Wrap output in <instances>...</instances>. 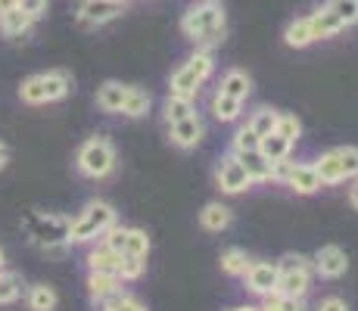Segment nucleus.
<instances>
[{"mask_svg": "<svg viewBox=\"0 0 358 311\" xmlns=\"http://www.w3.org/2000/svg\"><path fill=\"white\" fill-rule=\"evenodd\" d=\"M181 31L187 38L199 41V44H218L228 31V22H224V10L215 0H199L194 3L181 19Z\"/></svg>", "mask_w": 358, "mask_h": 311, "instance_id": "1", "label": "nucleus"}, {"mask_svg": "<svg viewBox=\"0 0 358 311\" xmlns=\"http://www.w3.org/2000/svg\"><path fill=\"white\" fill-rule=\"evenodd\" d=\"M72 91V78L66 72H47V75H31V78L22 81L19 94H22L25 103L38 106V103H53L63 100V96Z\"/></svg>", "mask_w": 358, "mask_h": 311, "instance_id": "2", "label": "nucleus"}, {"mask_svg": "<svg viewBox=\"0 0 358 311\" xmlns=\"http://www.w3.org/2000/svg\"><path fill=\"white\" fill-rule=\"evenodd\" d=\"M212 66H215L212 53L209 50H196L194 57H190L175 75H171V94H178V96H196L199 85H203V81L212 75Z\"/></svg>", "mask_w": 358, "mask_h": 311, "instance_id": "3", "label": "nucleus"}, {"mask_svg": "<svg viewBox=\"0 0 358 311\" xmlns=\"http://www.w3.org/2000/svg\"><path fill=\"white\" fill-rule=\"evenodd\" d=\"M109 224H115V212L113 205L106 203H91L78 218L72 221V231H69V240L72 243H85V240H94L106 231Z\"/></svg>", "mask_w": 358, "mask_h": 311, "instance_id": "4", "label": "nucleus"}, {"mask_svg": "<svg viewBox=\"0 0 358 311\" xmlns=\"http://www.w3.org/2000/svg\"><path fill=\"white\" fill-rule=\"evenodd\" d=\"M115 165V153L113 143L106 137H97V140H87L85 147L78 150V171L87 178H106Z\"/></svg>", "mask_w": 358, "mask_h": 311, "instance_id": "5", "label": "nucleus"}, {"mask_svg": "<svg viewBox=\"0 0 358 311\" xmlns=\"http://www.w3.org/2000/svg\"><path fill=\"white\" fill-rule=\"evenodd\" d=\"M69 231H72V221L63 215H31L29 218V233L38 246H63L69 243Z\"/></svg>", "mask_w": 358, "mask_h": 311, "instance_id": "6", "label": "nucleus"}, {"mask_svg": "<svg viewBox=\"0 0 358 311\" xmlns=\"http://www.w3.org/2000/svg\"><path fill=\"white\" fill-rule=\"evenodd\" d=\"M75 13H78L81 25H106L115 16H122V3H113V0H78Z\"/></svg>", "mask_w": 358, "mask_h": 311, "instance_id": "7", "label": "nucleus"}, {"mask_svg": "<svg viewBox=\"0 0 358 311\" xmlns=\"http://www.w3.org/2000/svg\"><path fill=\"white\" fill-rule=\"evenodd\" d=\"M250 184H252V178L246 175V168H243V162L237 159V153L222 159V168H218V187H222L224 193H243Z\"/></svg>", "mask_w": 358, "mask_h": 311, "instance_id": "8", "label": "nucleus"}, {"mask_svg": "<svg viewBox=\"0 0 358 311\" xmlns=\"http://www.w3.org/2000/svg\"><path fill=\"white\" fill-rule=\"evenodd\" d=\"M315 268H318L321 277H343L349 268V259L340 246H324L315 255Z\"/></svg>", "mask_w": 358, "mask_h": 311, "instance_id": "9", "label": "nucleus"}, {"mask_svg": "<svg viewBox=\"0 0 358 311\" xmlns=\"http://www.w3.org/2000/svg\"><path fill=\"white\" fill-rule=\"evenodd\" d=\"M278 265H250V271H246V283H250L252 293L259 296H274L278 293Z\"/></svg>", "mask_w": 358, "mask_h": 311, "instance_id": "10", "label": "nucleus"}, {"mask_svg": "<svg viewBox=\"0 0 358 311\" xmlns=\"http://www.w3.org/2000/svg\"><path fill=\"white\" fill-rule=\"evenodd\" d=\"M203 140V122L196 115H187L181 122H171V143H178L181 150H190Z\"/></svg>", "mask_w": 358, "mask_h": 311, "instance_id": "11", "label": "nucleus"}, {"mask_svg": "<svg viewBox=\"0 0 358 311\" xmlns=\"http://www.w3.org/2000/svg\"><path fill=\"white\" fill-rule=\"evenodd\" d=\"M119 287H122V277H119V274L91 271V277H87L91 299H97V302H106V299H113V296H119Z\"/></svg>", "mask_w": 358, "mask_h": 311, "instance_id": "12", "label": "nucleus"}, {"mask_svg": "<svg viewBox=\"0 0 358 311\" xmlns=\"http://www.w3.org/2000/svg\"><path fill=\"white\" fill-rule=\"evenodd\" d=\"M31 22L34 19L29 16V13H22L16 6V10H6V13H0V31L6 34V38H25L29 34V29H31Z\"/></svg>", "mask_w": 358, "mask_h": 311, "instance_id": "13", "label": "nucleus"}, {"mask_svg": "<svg viewBox=\"0 0 358 311\" xmlns=\"http://www.w3.org/2000/svg\"><path fill=\"white\" fill-rule=\"evenodd\" d=\"M308 22H312V34H315V41H321V38H334V34H340L346 25L340 22V19L334 16V13L327 10V6H321L318 13H312L308 16Z\"/></svg>", "mask_w": 358, "mask_h": 311, "instance_id": "14", "label": "nucleus"}, {"mask_svg": "<svg viewBox=\"0 0 358 311\" xmlns=\"http://www.w3.org/2000/svg\"><path fill=\"white\" fill-rule=\"evenodd\" d=\"M128 96V87L119 85V81H106V85L97 91V106L103 113H122V103Z\"/></svg>", "mask_w": 358, "mask_h": 311, "instance_id": "15", "label": "nucleus"}, {"mask_svg": "<svg viewBox=\"0 0 358 311\" xmlns=\"http://www.w3.org/2000/svg\"><path fill=\"white\" fill-rule=\"evenodd\" d=\"M287 187H293L296 193L308 196V193L321 190V178H318V171H315V165H296L290 181H287Z\"/></svg>", "mask_w": 358, "mask_h": 311, "instance_id": "16", "label": "nucleus"}, {"mask_svg": "<svg viewBox=\"0 0 358 311\" xmlns=\"http://www.w3.org/2000/svg\"><path fill=\"white\" fill-rule=\"evenodd\" d=\"M308 289V268L302 271H284L278 277V293L280 296H293V299H302Z\"/></svg>", "mask_w": 358, "mask_h": 311, "instance_id": "17", "label": "nucleus"}, {"mask_svg": "<svg viewBox=\"0 0 358 311\" xmlns=\"http://www.w3.org/2000/svg\"><path fill=\"white\" fill-rule=\"evenodd\" d=\"M237 159L243 162L246 175L252 181H271V162L259 153V150H246V153H237Z\"/></svg>", "mask_w": 358, "mask_h": 311, "instance_id": "18", "label": "nucleus"}, {"mask_svg": "<svg viewBox=\"0 0 358 311\" xmlns=\"http://www.w3.org/2000/svg\"><path fill=\"white\" fill-rule=\"evenodd\" d=\"M290 147H293V143L287 140V137H280L278 131H271V134L259 137V153L265 156L268 162H278V159L290 156Z\"/></svg>", "mask_w": 358, "mask_h": 311, "instance_id": "19", "label": "nucleus"}, {"mask_svg": "<svg viewBox=\"0 0 358 311\" xmlns=\"http://www.w3.org/2000/svg\"><path fill=\"white\" fill-rule=\"evenodd\" d=\"M312 41H315V34H312V22H308V16L306 19H293V22L287 25V31H284V44L287 47L302 50V47H308Z\"/></svg>", "mask_w": 358, "mask_h": 311, "instance_id": "20", "label": "nucleus"}, {"mask_svg": "<svg viewBox=\"0 0 358 311\" xmlns=\"http://www.w3.org/2000/svg\"><path fill=\"white\" fill-rule=\"evenodd\" d=\"M119 261H122V252H113L109 246H100L87 255V265L91 271H100V274H115L119 271Z\"/></svg>", "mask_w": 358, "mask_h": 311, "instance_id": "21", "label": "nucleus"}, {"mask_svg": "<svg viewBox=\"0 0 358 311\" xmlns=\"http://www.w3.org/2000/svg\"><path fill=\"white\" fill-rule=\"evenodd\" d=\"M240 109H243V100H237V96H231V94H224V91H218L215 100H212V113H215L218 122L240 119Z\"/></svg>", "mask_w": 358, "mask_h": 311, "instance_id": "22", "label": "nucleus"}, {"mask_svg": "<svg viewBox=\"0 0 358 311\" xmlns=\"http://www.w3.org/2000/svg\"><path fill=\"white\" fill-rule=\"evenodd\" d=\"M315 171H318V178H321V184H340V181H346V175H343V165H340V156H336V150L334 153H324L318 159V165H315Z\"/></svg>", "mask_w": 358, "mask_h": 311, "instance_id": "23", "label": "nucleus"}, {"mask_svg": "<svg viewBox=\"0 0 358 311\" xmlns=\"http://www.w3.org/2000/svg\"><path fill=\"white\" fill-rule=\"evenodd\" d=\"M199 224H203L206 231H224V227L231 224V212L224 209L222 203H209L199 212Z\"/></svg>", "mask_w": 358, "mask_h": 311, "instance_id": "24", "label": "nucleus"}, {"mask_svg": "<svg viewBox=\"0 0 358 311\" xmlns=\"http://www.w3.org/2000/svg\"><path fill=\"white\" fill-rule=\"evenodd\" d=\"M194 96H178V94H169V100H165V119L171 122H181L187 119V115H194Z\"/></svg>", "mask_w": 358, "mask_h": 311, "instance_id": "25", "label": "nucleus"}, {"mask_svg": "<svg viewBox=\"0 0 358 311\" xmlns=\"http://www.w3.org/2000/svg\"><path fill=\"white\" fill-rule=\"evenodd\" d=\"M250 75L246 72H240V68H231L228 75H224V81H222V91L224 94H231V96H237V100H246L250 96Z\"/></svg>", "mask_w": 358, "mask_h": 311, "instance_id": "26", "label": "nucleus"}, {"mask_svg": "<svg viewBox=\"0 0 358 311\" xmlns=\"http://www.w3.org/2000/svg\"><path fill=\"white\" fill-rule=\"evenodd\" d=\"M147 109H150V94H143L141 87H128L122 113H125L128 119H141V115H147Z\"/></svg>", "mask_w": 358, "mask_h": 311, "instance_id": "27", "label": "nucleus"}, {"mask_svg": "<svg viewBox=\"0 0 358 311\" xmlns=\"http://www.w3.org/2000/svg\"><path fill=\"white\" fill-rule=\"evenodd\" d=\"M324 6L334 13L336 19H340L343 25H346V29L358 22V0H327Z\"/></svg>", "mask_w": 358, "mask_h": 311, "instance_id": "28", "label": "nucleus"}, {"mask_svg": "<svg viewBox=\"0 0 358 311\" xmlns=\"http://www.w3.org/2000/svg\"><path fill=\"white\" fill-rule=\"evenodd\" d=\"M222 271L231 274V277H240V274L250 271V259H246V252H240V249H231V252L222 255Z\"/></svg>", "mask_w": 358, "mask_h": 311, "instance_id": "29", "label": "nucleus"}, {"mask_svg": "<svg viewBox=\"0 0 358 311\" xmlns=\"http://www.w3.org/2000/svg\"><path fill=\"white\" fill-rule=\"evenodd\" d=\"M278 115L280 113H274V109H268V106H262L259 113H252V122H250V128L256 131L259 137H265V134H271L274 128H278Z\"/></svg>", "mask_w": 358, "mask_h": 311, "instance_id": "30", "label": "nucleus"}, {"mask_svg": "<svg viewBox=\"0 0 358 311\" xmlns=\"http://www.w3.org/2000/svg\"><path fill=\"white\" fill-rule=\"evenodd\" d=\"M150 252V237L137 227H128V240H125V252L122 255H137V259H147Z\"/></svg>", "mask_w": 358, "mask_h": 311, "instance_id": "31", "label": "nucleus"}, {"mask_svg": "<svg viewBox=\"0 0 358 311\" xmlns=\"http://www.w3.org/2000/svg\"><path fill=\"white\" fill-rule=\"evenodd\" d=\"M29 308L31 311H53L57 308V293L50 287H34L29 293Z\"/></svg>", "mask_w": 358, "mask_h": 311, "instance_id": "32", "label": "nucleus"}, {"mask_svg": "<svg viewBox=\"0 0 358 311\" xmlns=\"http://www.w3.org/2000/svg\"><path fill=\"white\" fill-rule=\"evenodd\" d=\"M22 293V277L19 274H0V302H16Z\"/></svg>", "mask_w": 358, "mask_h": 311, "instance_id": "33", "label": "nucleus"}, {"mask_svg": "<svg viewBox=\"0 0 358 311\" xmlns=\"http://www.w3.org/2000/svg\"><path fill=\"white\" fill-rule=\"evenodd\" d=\"M103 237V246H109L113 252H125V240H128V227H115V224H109L106 231L100 233Z\"/></svg>", "mask_w": 358, "mask_h": 311, "instance_id": "34", "label": "nucleus"}, {"mask_svg": "<svg viewBox=\"0 0 358 311\" xmlns=\"http://www.w3.org/2000/svg\"><path fill=\"white\" fill-rule=\"evenodd\" d=\"M119 274L122 280H137L143 274V259H137V255H122V261H119Z\"/></svg>", "mask_w": 358, "mask_h": 311, "instance_id": "35", "label": "nucleus"}, {"mask_svg": "<svg viewBox=\"0 0 358 311\" xmlns=\"http://www.w3.org/2000/svg\"><path fill=\"white\" fill-rule=\"evenodd\" d=\"M246 150H259V134L250 128V124L234 134V153H246Z\"/></svg>", "mask_w": 358, "mask_h": 311, "instance_id": "36", "label": "nucleus"}, {"mask_svg": "<svg viewBox=\"0 0 358 311\" xmlns=\"http://www.w3.org/2000/svg\"><path fill=\"white\" fill-rule=\"evenodd\" d=\"M262 311H302V299H293V296H268V305Z\"/></svg>", "mask_w": 358, "mask_h": 311, "instance_id": "37", "label": "nucleus"}, {"mask_svg": "<svg viewBox=\"0 0 358 311\" xmlns=\"http://www.w3.org/2000/svg\"><path fill=\"white\" fill-rule=\"evenodd\" d=\"M336 156H340L343 175H346V178H358V147H340V150H336Z\"/></svg>", "mask_w": 358, "mask_h": 311, "instance_id": "38", "label": "nucleus"}, {"mask_svg": "<svg viewBox=\"0 0 358 311\" xmlns=\"http://www.w3.org/2000/svg\"><path fill=\"white\" fill-rule=\"evenodd\" d=\"M274 131L293 143L296 137H299V119H296V115H278V128H274Z\"/></svg>", "mask_w": 358, "mask_h": 311, "instance_id": "39", "label": "nucleus"}, {"mask_svg": "<svg viewBox=\"0 0 358 311\" xmlns=\"http://www.w3.org/2000/svg\"><path fill=\"white\" fill-rule=\"evenodd\" d=\"M293 168H296V162H290V159H278V162H271V181H280V184H287L290 181V175H293Z\"/></svg>", "mask_w": 358, "mask_h": 311, "instance_id": "40", "label": "nucleus"}, {"mask_svg": "<svg viewBox=\"0 0 358 311\" xmlns=\"http://www.w3.org/2000/svg\"><path fill=\"white\" fill-rule=\"evenodd\" d=\"M106 311H147V308H143L141 302L128 299V296H113V299H109V305H106Z\"/></svg>", "mask_w": 358, "mask_h": 311, "instance_id": "41", "label": "nucleus"}, {"mask_svg": "<svg viewBox=\"0 0 358 311\" xmlns=\"http://www.w3.org/2000/svg\"><path fill=\"white\" fill-rule=\"evenodd\" d=\"M47 3H50V0H19V10L29 13L31 19H41L47 13Z\"/></svg>", "mask_w": 358, "mask_h": 311, "instance_id": "42", "label": "nucleus"}, {"mask_svg": "<svg viewBox=\"0 0 358 311\" xmlns=\"http://www.w3.org/2000/svg\"><path fill=\"white\" fill-rule=\"evenodd\" d=\"M302 268H308V261L302 259V255H284V259L278 261V271H302Z\"/></svg>", "mask_w": 358, "mask_h": 311, "instance_id": "43", "label": "nucleus"}, {"mask_svg": "<svg viewBox=\"0 0 358 311\" xmlns=\"http://www.w3.org/2000/svg\"><path fill=\"white\" fill-rule=\"evenodd\" d=\"M318 311H349V308H346V302L343 299H324L318 305Z\"/></svg>", "mask_w": 358, "mask_h": 311, "instance_id": "44", "label": "nucleus"}, {"mask_svg": "<svg viewBox=\"0 0 358 311\" xmlns=\"http://www.w3.org/2000/svg\"><path fill=\"white\" fill-rule=\"evenodd\" d=\"M6 162H10V150H6V143H0V171L6 168Z\"/></svg>", "mask_w": 358, "mask_h": 311, "instance_id": "45", "label": "nucleus"}, {"mask_svg": "<svg viewBox=\"0 0 358 311\" xmlns=\"http://www.w3.org/2000/svg\"><path fill=\"white\" fill-rule=\"evenodd\" d=\"M19 6V0H0V13H6V10H16Z\"/></svg>", "mask_w": 358, "mask_h": 311, "instance_id": "46", "label": "nucleus"}, {"mask_svg": "<svg viewBox=\"0 0 358 311\" xmlns=\"http://www.w3.org/2000/svg\"><path fill=\"white\" fill-rule=\"evenodd\" d=\"M349 203H352V209H358V181L352 184V190H349Z\"/></svg>", "mask_w": 358, "mask_h": 311, "instance_id": "47", "label": "nucleus"}, {"mask_svg": "<svg viewBox=\"0 0 358 311\" xmlns=\"http://www.w3.org/2000/svg\"><path fill=\"white\" fill-rule=\"evenodd\" d=\"M234 311H259V308H250V305H243V308H234Z\"/></svg>", "mask_w": 358, "mask_h": 311, "instance_id": "48", "label": "nucleus"}, {"mask_svg": "<svg viewBox=\"0 0 358 311\" xmlns=\"http://www.w3.org/2000/svg\"><path fill=\"white\" fill-rule=\"evenodd\" d=\"M0 268H3V249H0Z\"/></svg>", "mask_w": 358, "mask_h": 311, "instance_id": "49", "label": "nucleus"}, {"mask_svg": "<svg viewBox=\"0 0 358 311\" xmlns=\"http://www.w3.org/2000/svg\"><path fill=\"white\" fill-rule=\"evenodd\" d=\"M113 3H122V6H125V3H128V0H113Z\"/></svg>", "mask_w": 358, "mask_h": 311, "instance_id": "50", "label": "nucleus"}]
</instances>
